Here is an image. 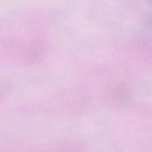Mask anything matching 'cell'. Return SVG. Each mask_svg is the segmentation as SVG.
Instances as JSON below:
<instances>
[]
</instances>
